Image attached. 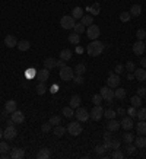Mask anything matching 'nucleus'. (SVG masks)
<instances>
[{
	"label": "nucleus",
	"mask_w": 146,
	"mask_h": 159,
	"mask_svg": "<svg viewBox=\"0 0 146 159\" xmlns=\"http://www.w3.org/2000/svg\"><path fill=\"white\" fill-rule=\"evenodd\" d=\"M86 35L89 37V38L92 39H98V37L101 35V29H99V26H97V25H89L86 29Z\"/></svg>",
	"instance_id": "nucleus-7"
},
{
	"label": "nucleus",
	"mask_w": 146,
	"mask_h": 159,
	"mask_svg": "<svg viewBox=\"0 0 146 159\" xmlns=\"http://www.w3.org/2000/svg\"><path fill=\"white\" fill-rule=\"evenodd\" d=\"M63 116L66 117V118H72V117L75 116L72 107H64V108H63Z\"/></svg>",
	"instance_id": "nucleus-37"
},
{
	"label": "nucleus",
	"mask_w": 146,
	"mask_h": 159,
	"mask_svg": "<svg viewBox=\"0 0 146 159\" xmlns=\"http://www.w3.org/2000/svg\"><path fill=\"white\" fill-rule=\"evenodd\" d=\"M116 112L118 114V116H124V114H126V110H124V108H118Z\"/></svg>",
	"instance_id": "nucleus-58"
},
{
	"label": "nucleus",
	"mask_w": 146,
	"mask_h": 159,
	"mask_svg": "<svg viewBox=\"0 0 146 159\" xmlns=\"http://www.w3.org/2000/svg\"><path fill=\"white\" fill-rule=\"evenodd\" d=\"M73 70H75V73H76V75H79V76H83V73L86 72V67H85V64H78V66L73 69Z\"/></svg>",
	"instance_id": "nucleus-40"
},
{
	"label": "nucleus",
	"mask_w": 146,
	"mask_h": 159,
	"mask_svg": "<svg viewBox=\"0 0 146 159\" xmlns=\"http://www.w3.org/2000/svg\"><path fill=\"white\" fill-rule=\"evenodd\" d=\"M72 16L75 18V19H80V18L83 16V9L80 7V6H76V7L72 10Z\"/></svg>",
	"instance_id": "nucleus-27"
},
{
	"label": "nucleus",
	"mask_w": 146,
	"mask_h": 159,
	"mask_svg": "<svg viewBox=\"0 0 146 159\" xmlns=\"http://www.w3.org/2000/svg\"><path fill=\"white\" fill-rule=\"evenodd\" d=\"M50 129H51V124H50V123H44V124L41 125V130H43V133H48Z\"/></svg>",
	"instance_id": "nucleus-52"
},
{
	"label": "nucleus",
	"mask_w": 146,
	"mask_h": 159,
	"mask_svg": "<svg viewBox=\"0 0 146 159\" xmlns=\"http://www.w3.org/2000/svg\"><path fill=\"white\" fill-rule=\"evenodd\" d=\"M89 116H91V118H92L94 121H99L102 117H104V108H102L101 105H95Z\"/></svg>",
	"instance_id": "nucleus-8"
},
{
	"label": "nucleus",
	"mask_w": 146,
	"mask_h": 159,
	"mask_svg": "<svg viewBox=\"0 0 146 159\" xmlns=\"http://www.w3.org/2000/svg\"><path fill=\"white\" fill-rule=\"evenodd\" d=\"M120 125H121L126 131L131 130V129H133V118H131L130 116H129V117H123L121 121H120Z\"/></svg>",
	"instance_id": "nucleus-12"
},
{
	"label": "nucleus",
	"mask_w": 146,
	"mask_h": 159,
	"mask_svg": "<svg viewBox=\"0 0 146 159\" xmlns=\"http://www.w3.org/2000/svg\"><path fill=\"white\" fill-rule=\"evenodd\" d=\"M10 118L13 120L15 124H21V123H24L25 116H24V112H22V111H13V112H12V117H10Z\"/></svg>",
	"instance_id": "nucleus-14"
},
{
	"label": "nucleus",
	"mask_w": 146,
	"mask_h": 159,
	"mask_svg": "<svg viewBox=\"0 0 146 159\" xmlns=\"http://www.w3.org/2000/svg\"><path fill=\"white\" fill-rule=\"evenodd\" d=\"M126 69H127V70H129V72H135V69H136V67H135V63H133V61H129V63H127V64H126Z\"/></svg>",
	"instance_id": "nucleus-54"
},
{
	"label": "nucleus",
	"mask_w": 146,
	"mask_h": 159,
	"mask_svg": "<svg viewBox=\"0 0 146 159\" xmlns=\"http://www.w3.org/2000/svg\"><path fill=\"white\" fill-rule=\"evenodd\" d=\"M104 44L101 43V41H98V39H94L91 44H88V47H86V51L88 54L91 56V57H98L99 54L104 51Z\"/></svg>",
	"instance_id": "nucleus-1"
},
{
	"label": "nucleus",
	"mask_w": 146,
	"mask_h": 159,
	"mask_svg": "<svg viewBox=\"0 0 146 159\" xmlns=\"http://www.w3.org/2000/svg\"><path fill=\"white\" fill-rule=\"evenodd\" d=\"M135 79H137L139 82H143L146 79V70L143 67L142 69H135Z\"/></svg>",
	"instance_id": "nucleus-18"
},
{
	"label": "nucleus",
	"mask_w": 146,
	"mask_h": 159,
	"mask_svg": "<svg viewBox=\"0 0 146 159\" xmlns=\"http://www.w3.org/2000/svg\"><path fill=\"white\" fill-rule=\"evenodd\" d=\"M145 53H146V50H145Z\"/></svg>",
	"instance_id": "nucleus-62"
},
{
	"label": "nucleus",
	"mask_w": 146,
	"mask_h": 159,
	"mask_svg": "<svg viewBox=\"0 0 146 159\" xmlns=\"http://www.w3.org/2000/svg\"><path fill=\"white\" fill-rule=\"evenodd\" d=\"M133 142H135L136 148H146V137L145 136H139V137H136Z\"/></svg>",
	"instance_id": "nucleus-24"
},
{
	"label": "nucleus",
	"mask_w": 146,
	"mask_h": 159,
	"mask_svg": "<svg viewBox=\"0 0 146 159\" xmlns=\"http://www.w3.org/2000/svg\"><path fill=\"white\" fill-rule=\"evenodd\" d=\"M73 31H75V32H76V34H83V32H85V25L82 24V22H80V24H75V26H73Z\"/></svg>",
	"instance_id": "nucleus-38"
},
{
	"label": "nucleus",
	"mask_w": 146,
	"mask_h": 159,
	"mask_svg": "<svg viewBox=\"0 0 146 159\" xmlns=\"http://www.w3.org/2000/svg\"><path fill=\"white\" fill-rule=\"evenodd\" d=\"M116 116H117V112L114 110H104V117H107L108 120H111V118H116Z\"/></svg>",
	"instance_id": "nucleus-41"
},
{
	"label": "nucleus",
	"mask_w": 146,
	"mask_h": 159,
	"mask_svg": "<svg viewBox=\"0 0 146 159\" xmlns=\"http://www.w3.org/2000/svg\"><path fill=\"white\" fill-rule=\"evenodd\" d=\"M114 72H116L117 75H121V73L124 72V66H123V64H117L116 69H114Z\"/></svg>",
	"instance_id": "nucleus-53"
},
{
	"label": "nucleus",
	"mask_w": 146,
	"mask_h": 159,
	"mask_svg": "<svg viewBox=\"0 0 146 159\" xmlns=\"http://www.w3.org/2000/svg\"><path fill=\"white\" fill-rule=\"evenodd\" d=\"M5 110L7 111V112H10V114H12L13 111H16V102H15L13 99L7 101V102L5 104Z\"/></svg>",
	"instance_id": "nucleus-28"
},
{
	"label": "nucleus",
	"mask_w": 146,
	"mask_h": 159,
	"mask_svg": "<svg viewBox=\"0 0 146 159\" xmlns=\"http://www.w3.org/2000/svg\"><path fill=\"white\" fill-rule=\"evenodd\" d=\"M50 156H51V152H50V149H47V148L39 149L38 153H37V158L38 159H48Z\"/></svg>",
	"instance_id": "nucleus-20"
},
{
	"label": "nucleus",
	"mask_w": 146,
	"mask_h": 159,
	"mask_svg": "<svg viewBox=\"0 0 146 159\" xmlns=\"http://www.w3.org/2000/svg\"><path fill=\"white\" fill-rule=\"evenodd\" d=\"M25 156V150L22 148H13V150L10 152V158L12 159H22Z\"/></svg>",
	"instance_id": "nucleus-16"
},
{
	"label": "nucleus",
	"mask_w": 146,
	"mask_h": 159,
	"mask_svg": "<svg viewBox=\"0 0 146 159\" xmlns=\"http://www.w3.org/2000/svg\"><path fill=\"white\" fill-rule=\"evenodd\" d=\"M60 121H62V117H58V116H53V117H50V124L51 125H58L60 124Z\"/></svg>",
	"instance_id": "nucleus-43"
},
{
	"label": "nucleus",
	"mask_w": 146,
	"mask_h": 159,
	"mask_svg": "<svg viewBox=\"0 0 146 159\" xmlns=\"http://www.w3.org/2000/svg\"><path fill=\"white\" fill-rule=\"evenodd\" d=\"M60 58H63L64 61H69L70 58H72V51L69 48H64L60 51Z\"/></svg>",
	"instance_id": "nucleus-30"
},
{
	"label": "nucleus",
	"mask_w": 146,
	"mask_h": 159,
	"mask_svg": "<svg viewBox=\"0 0 146 159\" xmlns=\"http://www.w3.org/2000/svg\"><path fill=\"white\" fill-rule=\"evenodd\" d=\"M58 76L62 77V80H64V82L73 80V76H75V70H73L72 67H69V66H64V67L60 69V72H58Z\"/></svg>",
	"instance_id": "nucleus-2"
},
{
	"label": "nucleus",
	"mask_w": 146,
	"mask_h": 159,
	"mask_svg": "<svg viewBox=\"0 0 146 159\" xmlns=\"http://www.w3.org/2000/svg\"><path fill=\"white\" fill-rule=\"evenodd\" d=\"M3 137V130H2V127H0V139Z\"/></svg>",
	"instance_id": "nucleus-61"
},
{
	"label": "nucleus",
	"mask_w": 146,
	"mask_h": 159,
	"mask_svg": "<svg viewBox=\"0 0 146 159\" xmlns=\"http://www.w3.org/2000/svg\"><path fill=\"white\" fill-rule=\"evenodd\" d=\"M112 139V134H111V131L108 130V131H105L104 133V140H111Z\"/></svg>",
	"instance_id": "nucleus-56"
},
{
	"label": "nucleus",
	"mask_w": 146,
	"mask_h": 159,
	"mask_svg": "<svg viewBox=\"0 0 146 159\" xmlns=\"http://www.w3.org/2000/svg\"><path fill=\"white\" fill-rule=\"evenodd\" d=\"M114 95H116V98H118V99H124V98H126V89L118 86L116 91H114Z\"/></svg>",
	"instance_id": "nucleus-32"
},
{
	"label": "nucleus",
	"mask_w": 146,
	"mask_h": 159,
	"mask_svg": "<svg viewBox=\"0 0 146 159\" xmlns=\"http://www.w3.org/2000/svg\"><path fill=\"white\" fill-rule=\"evenodd\" d=\"M75 24H76V19L73 18L72 15H66V16H63V18L60 19V25H62V28H64V29H72L73 26H75Z\"/></svg>",
	"instance_id": "nucleus-3"
},
{
	"label": "nucleus",
	"mask_w": 146,
	"mask_h": 159,
	"mask_svg": "<svg viewBox=\"0 0 146 159\" xmlns=\"http://www.w3.org/2000/svg\"><path fill=\"white\" fill-rule=\"evenodd\" d=\"M136 131L139 136H146V121H139L136 125Z\"/></svg>",
	"instance_id": "nucleus-22"
},
{
	"label": "nucleus",
	"mask_w": 146,
	"mask_h": 159,
	"mask_svg": "<svg viewBox=\"0 0 146 159\" xmlns=\"http://www.w3.org/2000/svg\"><path fill=\"white\" fill-rule=\"evenodd\" d=\"M95 152H97L98 155H104L107 152V148L104 146V143H102V145H97L95 146Z\"/></svg>",
	"instance_id": "nucleus-46"
},
{
	"label": "nucleus",
	"mask_w": 146,
	"mask_h": 159,
	"mask_svg": "<svg viewBox=\"0 0 146 159\" xmlns=\"http://www.w3.org/2000/svg\"><path fill=\"white\" fill-rule=\"evenodd\" d=\"M47 92V85H45V82H39L38 85H37V93L38 95H44Z\"/></svg>",
	"instance_id": "nucleus-33"
},
{
	"label": "nucleus",
	"mask_w": 146,
	"mask_h": 159,
	"mask_svg": "<svg viewBox=\"0 0 146 159\" xmlns=\"http://www.w3.org/2000/svg\"><path fill=\"white\" fill-rule=\"evenodd\" d=\"M64 66H66V61H64L63 58H60V60H57V67H58V69L64 67Z\"/></svg>",
	"instance_id": "nucleus-57"
},
{
	"label": "nucleus",
	"mask_w": 146,
	"mask_h": 159,
	"mask_svg": "<svg viewBox=\"0 0 146 159\" xmlns=\"http://www.w3.org/2000/svg\"><path fill=\"white\" fill-rule=\"evenodd\" d=\"M67 133L72 136H79L82 133V125L79 124V121H72V123H69L67 125Z\"/></svg>",
	"instance_id": "nucleus-4"
},
{
	"label": "nucleus",
	"mask_w": 146,
	"mask_h": 159,
	"mask_svg": "<svg viewBox=\"0 0 146 159\" xmlns=\"http://www.w3.org/2000/svg\"><path fill=\"white\" fill-rule=\"evenodd\" d=\"M136 118H139V121H146V108H139L137 110Z\"/></svg>",
	"instance_id": "nucleus-34"
},
{
	"label": "nucleus",
	"mask_w": 146,
	"mask_h": 159,
	"mask_svg": "<svg viewBox=\"0 0 146 159\" xmlns=\"http://www.w3.org/2000/svg\"><path fill=\"white\" fill-rule=\"evenodd\" d=\"M127 114H129L131 118H135V117H136V114H137V108H135V107H130V108L127 110Z\"/></svg>",
	"instance_id": "nucleus-49"
},
{
	"label": "nucleus",
	"mask_w": 146,
	"mask_h": 159,
	"mask_svg": "<svg viewBox=\"0 0 146 159\" xmlns=\"http://www.w3.org/2000/svg\"><path fill=\"white\" fill-rule=\"evenodd\" d=\"M5 45L6 47H9V48H13L18 45V39L15 35H6L5 37Z\"/></svg>",
	"instance_id": "nucleus-15"
},
{
	"label": "nucleus",
	"mask_w": 146,
	"mask_h": 159,
	"mask_svg": "<svg viewBox=\"0 0 146 159\" xmlns=\"http://www.w3.org/2000/svg\"><path fill=\"white\" fill-rule=\"evenodd\" d=\"M145 97H146V95H145Z\"/></svg>",
	"instance_id": "nucleus-64"
},
{
	"label": "nucleus",
	"mask_w": 146,
	"mask_h": 159,
	"mask_svg": "<svg viewBox=\"0 0 146 159\" xmlns=\"http://www.w3.org/2000/svg\"><path fill=\"white\" fill-rule=\"evenodd\" d=\"M99 10H101V6H99V3H94V5H91V7H89V12H91V15H99Z\"/></svg>",
	"instance_id": "nucleus-39"
},
{
	"label": "nucleus",
	"mask_w": 146,
	"mask_h": 159,
	"mask_svg": "<svg viewBox=\"0 0 146 159\" xmlns=\"http://www.w3.org/2000/svg\"><path fill=\"white\" fill-rule=\"evenodd\" d=\"M136 37H137V41H143L146 38V31L145 29H137Z\"/></svg>",
	"instance_id": "nucleus-45"
},
{
	"label": "nucleus",
	"mask_w": 146,
	"mask_h": 159,
	"mask_svg": "<svg viewBox=\"0 0 146 159\" xmlns=\"http://www.w3.org/2000/svg\"><path fill=\"white\" fill-rule=\"evenodd\" d=\"M80 102H82V98L79 97V95H75L70 99V107L72 108H78V107H80Z\"/></svg>",
	"instance_id": "nucleus-31"
},
{
	"label": "nucleus",
	"mask_w": 146,
	"mask_h": 159,
	"mask_svg": "<svg viewBox=\"0 0 146 159\" xmlns=\"http://www.w3.org/2000/svg\"><path fill=\"white\" fill-rule=\"evenodd\" d=\"M129 12H130V15H131V16H135V18H136V16H140V13H142L140 5H133L130 7V10H129Z\"/></svg>",
	"instance_id": "nucleus-23"
},
{
	"label": "nucleus",
	"mask_w": 146,
	"mask_h": 159,
	"mask_svg": "<svg viewBox=\"0 0 146 159\" xmlns=\"http://www.w3.org/2000/svg\"><path fill=\"white\" fill-rule=\"evenodd\" d=\"M133 53L136 54V56H142V54L145 53V50H146V45L143 41H136V43L133 44Z\"/></svg>",
	"instance_id": "nucleus-11"
},
{
	"label": "nucleus",
	"mask_w": 146,
	"mask_h": 159,
	"mask_svg": "<svg viewBox=\"0 0 146 159\" xmlns=\"http://www.w3.org/2000/svg\"><path fill=\"white\" fill-rule=\"evenodd\" d=\"M130 104H131V107H135V108H140V107H142V98L139 97V95L131 97Z\"/></svg>",
	"instance_id": "nucleus-29"
},
{
	"label": "nucleus",
	"mask_w": 146,
	"mask_h": 159,
	"mask_svg": "<svg viewBox=\"0 0 146 159\" xmlns=\"http://www.w3.org/2000/svg\"><path fill=\"white\" fill-rule=\"evenodd\" d=\"M73 82L76 83V85H82L83 83V76H79V75L73 76Z\"/></svg>",
	"instance_id": "nucleus-51"
},
{
	"label": "nucleus",
	"mask_w": 146,
	"mask_h": 159,
	"mask_svg": "<svg viewBox=\"0 0 146 159\" xmlns=\"http://www.w3.org/2000/svg\"><path fill=\"white\" fill-rule=\"evenodd\" d=\"M37 77H38V82H47L50 77V70L44 67L43 70H38L37 72Z\"/></svg>",
	"instance_id": "nucleus-13"
},
{
	"label": "nucleus",
	"mask_w": 146,
	"mask_h": 159,
	"mask_svg": "<svg viewBox=\"0 0 146 159\" xmlns=\"http://www.w3.org/2000/svg\"><path fill=\"white\" fill-rule=\"evenodd\" d=\"M102 101V97H101V93H95L92 97V102H94V105H99Z\"/></svg>",
	"instance_id": "nucleus-47"
},
{
	"label": "nucleus",
	"mask_w": 146,
	"mask_h": 159,
	"mask_svg": "<svg viewBox=\"0 0 146 159\" xmlns=\"http://www.w3.org/2000/svg\"><path fill=\"white\" fill-rule=\"evenodd\" d=\"M16 134H18V130L15 129L13 125H7L5 130H3V137H5L6 140H12L16 137Z\"/></svg>",
	"instance_id": "nucleus-10"
},
{
	"label": "nucleus",
	"mask_w": 146,
	"mask_h": 159,
	"mask_svg": "<svg viewBox=\"0 0 146 159\" xmlns=\"http://www.w3.org/2000/svg\"><path fill=\"white\" fill-rule=\"evenodd\" d=\"M136 95H139V97H145L146 95V88H139V89H137V93Z\"/></svg>",
	"instance_id": "nucleus-55"
},
{
	"label": "nucleus",
	"mask_w": 146,
	"mask_h": 159,
	"mask_svg": "<svg viewBox=\"0 0 146 159\" xmlns=\"http://www.w3.org/2000/svg\"><path fill=\"white\" fill-rule=\"evenodd\" d=\"M44 67L48 69V70H51V69L57 67V60L53 57H47L45 60H44Z\"/></svg>",
	"instance_id": "nucleus-17"
},
{
	"label": "nucleus",
	"mask_w": 146,
	"mask_h": 159,
	"mask_svg": "<svg viewBox=\"0 0 146 159\" xmlns=\"http://www.w3.org/2000/svg\"><path fill=\"white\" fill-rule=\"evenodd\" d=\"M75 117L78 118V121H85V123L91 118L89 112H88L83 107H78V108H76V111H75Z\"/></svg>",
	"instance_id": "nucleus-6"
},
{
	"label": "nucleus",
	"mask_w": 146,
	"mask_h": 159,
	"mask_svg": "<svg viewBox=\"0 0 146 159\" xmlns=\"http://www.w3.org/2000/svg\"><path fill=\"white\" fill-rule=\"evenodd\" d=\"M66 131H67V130L64 129L63 125H60V124H58V125H54V129H53V133L57 136V137H62V136H63Z\"/></svg>",
	"instance_id": "nucleus-26"
},
{
	"label": "nucleus",
	"mask_w": 146,
	"mask_h": 159,
	"mask_svg": "<svg viewBox=\"0 0 146 159\" xmlns=\"http://www.w3.org/2000/svg\"><path fill=\"white\" fill-rule=\"evenodd\" d=\"M140 64H142V67H143V69H146V58H142Z\"/></svg>",
	"instance_id": "nucleus-59"
},
{
	"label": "nucleus",
	"mask_w": 146,
	"mask_h": 159,
	"mask_svg": "<svg viewBox=\"0 0 146 159\" xmlns=\"http://www.w3.org/2000/svg\"><path fill=\"white\" fill-rule=\"evenodd\" d=\"M80 22H82L85 26H89V25H92V24H94L92 15H83L82 18H80Z\"/></svg>",
	"instance_id": "nucleus-25"
},
{
	"label": "nucleus",
	"mask_w": 146,
	"mask_h": 159,
	"mask_svg": "<svg viewBox=\"0 0 146 159\" xmlns=\"http://www.w3.org/2000/svg\"><path fill=\"white\" fill-rule=\"evenodd\" d=\"M136 145H131V143H127V153L131 155V153H135L136 152Z\"/></svg>",
	"instance_id": "nucleus-50"
},
{
	"label": "nucleus",
	"mask_w": 146,
	"mask_h": 159,
	"mask_svg": "<svg viewBox=\"0 0 146 159\" xmlns=\"http://www.w3.org/2000/svg\"><path fill=\"white\" fill-rule=\"evenodd\" d=\"M0 118H2V117H0Z\"/></svg>",
	"instance_id": "nucleus-63"
},
{
	"label": "nucleus",
	"mask_w": 146,
	"mask_h": 159,
	"mask_svg": "<svg viewBox=\"0 0 146 159\" xmlns=\"http://www.w3.org/2000/svg\"><path fill=\"white\" fill-rule=\"evenodd\" d=\"M9 145L6 143V142H0V155L2 153H7L9 152Z\"/></svg>",
	"instance_id": "nucleus-44"
},
{
	"label": "nucleus",
	"mask_w": 146,
	"mask_h": 159,
	"mask_svg": "<svg viewBox=\"0 0 146 159\" xmlns=\"http://www.w3.org/2000/svg\"><path fill=\"white\" fill-rule=\"evenodd\" d=\"M99 93H101L102 99H105V101H108V102H111L112 99L116 98V95H114V91H112V88H110V86H104V88H101Z\"/></svg>",
	"instance_id": "nucleus-5"
},
{
	"label": "nucleus",
	"mask_w": 146,
	"mask_h": 159,
	"mask_svg": "<svg viewBox=\"0 0 146 159\" xmlns=\"http://www.w3.org/2000/svg\"><path fill=\"white\" fill-rule=\"evenodd\" d=\"M130 19H131L130 12H121V13H120V20H121V22H129Z\"/></svg>",
	"instance_id": "nucleus-42"
},
{
	"label": "nucleus",
	"mask_w": 146,
	"mask_h": 159,
	"mask_svg": "<svg viewBox=\"0 0 146 159\" xmlns=\"http://www.w3.org/2000/svg\"><path fill=\"white\" fill-rule=\"evenodd\" d=\"M123 156H124V155L120 152V149H116V150H114V153L111 155L112 159H123Z\"/></svg>",
	"instance_id": "nucleus-48"
},
{
	"label": "nucleus",
	"mask_w": 146,
	"mask_h": 159,
	"mask_svg": "<svg viewBox=\"0 0 146 159\" xmlns=\"http://www.w3.org/2000/svg\"><path fill=\"white\" fill-rule=\"evenodd\" d=\"M67 39H69V43H72V44H79L80 43V37H79V34H70L67 37Z\"/></svg>",
	"instance_id": "nucleus-35"
},
{
	"label": "nucleus",
	"mask_w": 146,
	"mask_h": 159,
	"mask_svg": "<svg viewBox=\"0 0 146 159\" xmlns=\"http://www.w3.org/2000/svg\"><path fill=\"white\" fill-rule=\"evenodd\" d=\"M18 50L19 51H28L29 48H31V44H29V41H26V39H22V41H18Z\"/></svg>",
	"instance_id": "nucleus-21"
},
{
	"label": "nucleus",
	"mask_w": 146,
	"mask_h": 159,
	"mask_svg": "<svg viewBox=\"0 0 146 159\" xmlns=\"http://www.w3.org/2000/svg\"><path fill=\"white\" fill-rule=\"evenodd\" d=\"M123 140H124L126 143H133L135 136H133V133H130V130H129V131H126V133L123 134Z\"/></svg>",
	"instance_id": "nucleus-36"
},
{
	"label": "nucleus",
	"mask_w": 146,
	"mask_h": 159,
	"mask_svg": "<svg viewBox=\"0 0 146 159\" xmlns=\"http://www.w3.org/2000/svg\"><path fill=\"white\" fill-rule=\"evenodd\" d=\"M107 86H110V88H118L120 86V76H118L117 73H111V75H108Z\"/></svg>",
	"instance_id": "nucleus-9"
},
{
	"label": "nucleus",
	"mask_w": 146,
	"mask_h": 159,
	"mask_svg": "<svg viewBox=\"0 0 146 159\" xmlns=\"http://www.w3.org/2000/svg\"><path fill=\"white\" fill-rule=\"evenodd\" d=\"M127 79H129V80H133V79H135V75L129 73V75H127Z\"/></svg>",
	"instance_id": "nucleus-60"
},
{
	"label": "nucleus",
	"mask_w": 146,
	"mask_h": 159,
	"mask_svg": "<svg viewBox=\"0 0 146 159\" xmlns=\"http://www.w3.org/2000/svg\"><path fill=\"white\" fill-rule=\"evenodd\" d=\"M107 129L110 131H117L118 130V129H120V123H118V121L116 120V118H111V120L108 121V124H107Z\"/></svg>",
	"instance_id": "nucleus-19"
}]
</instances>
